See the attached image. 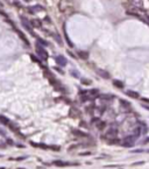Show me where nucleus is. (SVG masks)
Wrapping results in <instances>:
<instances>
[{
  "label": "nucleus",
  "mask_w": 149,
  "mask_h": 169,
  "mask_svg": "<svg viewBox=\"0 0 149 169\" xmlns=\"http://www.w3.org/2000/svg\"><path fill=\"white\" fill-rule=\"evenodd\" d=\"M30 146L35 147V148H40V149H52L55 152H59V147L57 146H49V145H45V143H41V142H35V141H30Z\"/></svg>",
  "instance_id": "1"
},
{
  "label": "nucleus",
  "mask_w": 149,
  "mask_h": 169,
  "mask_svg": "<svg viewBox=\"0 0 149 169\" xmlns=\"http://www.w3.org/2000/svg\"><path fill=\"white\" fill-rule=\"evenodd\" d=\"M35 50H36V52H37V55H39L40 57L42 59H44V61H47L48 59V57H49V55H48V51L44 49V47H42L40 43H36V46H35Z\"/></svg>",
  "instance_id": "2"
},
{
  "label": "nucleus",
  "mask_w": 149,
  "mask_h": 169,
  "mask_svg": "<svg viewBox=\"0 0 149 169\" xmlns=\"http://www.w3.org/2000/svg\"><path fill=\"white\" fill-rule=\"evenodd\" d=\"M54 166H57V167H70V166H78V162H69V161H62V160H55L52 161Z\"/></svg>",
  "instance_id": "3"
},
{
  "label": "nucleus",
  "mask_w": 149,
  "mask_h": 169,
  "mask_svg": "<svg viewBox=\"0 0 149 169\" xmlns=\"http://www.w3.org/2000/svg\"><path fill=\"white\" fill-rule=\"evenodd\" d=\"M136 141V138L134 135H129V137H126L122 141V146H126V147H132L134 142Z\"/></svg>",
  "instance_id": "4"
},
{
  "label": "nucleus",
  "mask_w": 149,
  "mask_h": 169,
  "mask_svg": "<svg viewBox=\"0 0 149 169\" xmlns=\"http://www.w3.org/2000/svg\"><path fill=\"white\" fill-rule=\"evenodd\" d=\"M132 7H135L137 9H141L143 7V0H128Z\"/></svg>",
  "instance_id": "5"
},
{
  "label": "nucleus",
  "mask_w": 149,
  "mask_h": 169,
  "mask_svg": "<svg viewBox=\"0 0 149 169\" xmlns=\"http://www.w3.org/2000/svg\"><path fill=\"white\" fill-rule=\"evenodd\" d=\"M21 23H22V26L25 27L28 32L32 33V34H34V32H33V28H32V26H30V22H29L28 20H26L25 18H21Z\"/></svg>",
  "instance_id": "6"
},
{
  "label": "nucleus",
  "mask_w": 149,
  "mask_h": 169,
  "mask_svg": "<svg viewBox=\"0 0 149 169\" xmlns=\"http://www.w3.org/2000/svg\"><path fill=\"white\" fill-rule=\"evenodd\" d=\"M55 61H56V63L58 65H62V66H65L66 63H68V61L65 59L64 56H62V55H58V56H56L55 57Z\"/></svg>",
  "instance_id": "7"
},
{
  "label": "nucleus",
  "mask_w": 149,
  "mask_h": 169,
  "mask_svg": "<svg viewBox=\"0 0 149 169\" xmlns=\"http://www.w3.org/2000/svg\"><path fill=\"white\" fill-rule=\"evenodd\" d=\"M118 135V128H110L106 133V137L103 138H114Z\"/></svg>",
  "instance_id": "8"
},
{
  "label": "nucleus",
  "mask_w": 149,
  "mask_h": 169,
  "mask_svg": "<svg viewBox=\"0 0 149 169\" xmlns=\"http://www.w3.org/2000/svg\"><path fill=\"white\" fill-rule=\"evenodd\" d=\"M97 73L99 75V76H100V77L105 78V79H108V78L111 77L110 73L106 71V70H104V69H97Z\"/></svg>",
  "instance_id": "9"
},
{
  "label": "nucleus",
  "mask_w": 149,
  "mask_h": 169,
  "mask_svg": "<svg viewBox=\"0 0 149 169\" xmlns=\"http://www.w3.org/2000/svg\"><path fill=\"white\" fill-rule=\"evenodd\" d=\"M72 134H75V135H77L79 138H87L89 137V134L87 133H85V132H82V131L79 130H72Z\"/></svg>",
  "instance_id": "10"
},
{
  "label": "nucleus",
  "mask_w": 149,
  "mask_h": 169,
  "mask_svg": "<svg viewBox=\"0 0 149 169\" xmlns=\"http://www.w3.org/2000/svg\"><path fill=\"white\" fill-rule=\"evenodd\" d=\"M127 14H129V15H135V16H139L140 13H139V9L135 8V7H130L127 9Z\"/></svg>",
  "instance_id": "11"
},
{
  "label": "nucleus",
  "mask_w": 149,
  "mask_h": 169,
  "mask_svg": "<svg viewBox=\"0 0 149 169\" xmlns=\"http://www.w3.org/2000/svg\"><path fill=\"white\" fill-rule=\"evenodd\" d=\"M27 9L29 11V13H37L39 11H43L44 8L41 6H34V7H28Z\"/></svg>",
  "instance_id": "12"
},
{
  "label": "nucleus",
  "mask_w": 149,
  "mask_h": 169,
  "mask_svg": "<svg viewBox=\"0 0 149 169\" xmlns=\"http://www.w3.org/2000/svg\"><path fill=\"white\" fill-rule=\"evenodd\" d=\"M29 22H30V26H32V27H36V28H40V27L42 26V22H41L40 20H37V19H33V20H30Z\"/></svg>",
  "instance_id": "13"
},
{
  "label": "nucleus",
  "mask_w": 149,
  "mask_h": 169,
  "mask_svg": "<svg viewBox=\"0 0 149 169\" xmlns=\"http://www.w3.org/2000/svg\"><path fill=\"white\" fill-rule=\"evenodd\" d=\"M0 123L2 124L4 126H9V124H11V121H9V119L8 118H6V117H4V116H1L0 114Z\"/></svg>",
  "instance_id": "14"
},
{
  "label": "nucleus",
  "mask_w": 149,
  "mask_h": 169,
  "mask_svg": "<svg viewBox=\"0 0 149 169\" xmlns=\"http://www.w3.org/2000/svg\"><path fill=\"white\" fill-rule=\"evenodd\" d=\"M126 95H127V96H129V97H132V98H134V99H137V98H140V95H139L137 92L132 91V90H128V91L126 92Z\"/></svg>",
  "instance_id": "15"
},
{
  "label": "nucleus",
  "mask_w": 149,
  "mask_h": 169,
  "mask_svg": "<svg viewBox=\"0 0 149 169\" xmlns=\"http://www.w3.org/2000/svg\"><path fill=\"white\" fill-rule=\"evenodd\" d=\"M139 125H141V126H142V128H141V133H142V134H147V133H148V126H147V124L143 123V121H139Z\"/></svg>",
  "instance_id": "16"
},
{
  "label": "nucleus",
  "mask_w": 149,
  "mask_h": 169,
  "mask_svg": "<svg viewBox=\"0 0 149 169\" xmlns=\"http://www.w3.org/2000/svg\"><path fill=\"white\" fill-rule=\"evenodd\" d=\"M96 126H97V128L99 131H103V130H105V127H106V123L103 121V120H99V121L96 124Z\"/></svg>",
  "instance_id": "17"
},
{
  "label": "nucleus",
  "mask_w": 149,
  "mask_h": 169,
  "mask_svg": "<svg viewBox=\"0 0 149 169\" xmlns=\"http://www.w3.org/2000/svg\"><path fill=\"white\" fill-rule=\"evenodd\" d=\"M16 32H18V34H19L20 39H21V40H22V41H23V42H25V43H26V46H29V41L27 40L26 35H25V34H22V33L20 32V30H18V29H16Z\"/></svg>",
  "instance_id": "18"
},
{
  "label": "nucleus",
  "mask_w": 149,
  "mask_h": 169,
  "mask_svg": "<svg viewBox=\"0 0 149 169\" xmlns=\"http://www.w3.org/2000/svg\"><path fill=\"white\" fill-rule=\"evenodd\" d=\"M78 56H79L82 59H89V52L80 50V51H78Z\"/></svg>",
  "instance_id": "19"
},
{
  "label": "nucleus",
  "mask_w": 149,
  "mask_h": 169,
  "mask_svg": "<svg viewBox=\"0 0 149 169\" xmlns=\"http://www.w3.org/2000/svg\"><path fill=\"white\" fill-rule=\"evenodd\" d=\"M113 85L114 86H117V88H119V89H123L125 88V85H123V83L122 82H120V81H113Z\"/></svg>",
  "instance_id": "20"
},
{
  "label": "nucleus",
  "mask_w": 149,
  "mask_h": 169,
  "mask_svg": "<svg viewBox=\"0 0 149 169\" xmlns=\"http://www.w3.org/2000/svg\"><path fill=\"white\" fill-rule=\"evenodd\" d=\"M89 93V96H93V97H99V91H98L97 89H92L90 91L87 92Z\"/></svg>",
  "instance_id": "21"
},
{
  "label": "nucleus",
  "mask_w": 149,
  "mask_h": 169,
  "mask_svg": "<svg viewBox=\"0 0 149 169\" xmlns=\"http://www.w3.org/2000/svg\"><path fill=\"white\" fill-rule=\"evenodd\" d=\"M27 156H20V157H11L9 159V161H23V160H26Z\"/></svg>",
  "instance_id": "22"
},
{
  "label": "nucleus",
  "mask_w": 149,
  "mask_h": 169,
  "mask_svg": "<svg viewBox=\"0 0 149 169\" xmlns=\"http://www.w3.org/2000/svg\"><path fill=\"white\" fill-rule=\"evenodd\" d=\"M100 98H103V99H106V100H111L112 98H113V96L112 95H101V96H99Z\"/></svg>",
  "instance_id": "23"
},
{
  "label": "nucleus",
  "mask_w": 149,
  "mask_h": 169,
  "mask_svg": "<svg viewBox=\"0 0 149 169\" xmlns=\"http://www.w3.org/2000/svg\"><path fill=\"white\" fill-rule=\"evenodd\" d=\"M39 41H37V43H40V44H43L44 47L48 46V42L47 41H44V40H42V39H37Z\"/></svg>",
  "instance_id": "24"
},
{
  "label": "nucleus",
  "mask_w": 149,
  "mask_h": 169,
  "mask_svg": "<svg viewBox=\"0 0 149 169\" xmlns=\"http://www.w3.org/2000/svg\"><path fill=\"white\" fill-rule=\"evenodd\" d=\"M82 83H83V84H85V85H90L92 82H91L90 79H85V78H82Z\"/></svg>",
  "instance_id": "25"
},
{
  "label": "nucleus",
  "mask_w": 149,
  "mask_h": 169,
  "mask_svg": "<svg viewBox=\"0 0 149 169\" xmlns=\"http://www.w3.org/2000/svg\"><path fill=\"white\" fill-rule=\"evenodd\" d=\"M30 59H32V61H34V62H36V63H39V64H41V62H40V59H37V57H35L34 55H30Z\"/></svg>",
  "instance_id": "26"
},
{
  "label": "nucleus",
  "mask_w": 149,
  "mask_h": 169,
  "mask_svg": "<svg viewBox=\"0 0 149 169\" xmlns=\"http://www.w3.org/2000/svg\"><path fill=\"white\" fill-rule=\"evenodd\" d=\"M79 155L84 156V155H91V152H84V153H80Z\"/></svg>",
  "instance_id": "27"
},
{
  "label": "nucleus",
  "mask_w": 149,
  "mask_h": 169,
  "mask_svg": "<svg viewBox=\"0 0 149 169\" xmlns=\"http://www.w3.org/2000/svg\"><path fill=\"white\" fill-rule=\"evenodd\" d=\"M99 120H100L99 118H93V119H92V123H93V124H97Z\"/></svg>",
  "instance_id": "28"
},
{
  "label": "nucleus",
  "mask_w": 149,
  "mask_h": 169,
  "mask_svg": "<svg viewBox=\"0 0 149 169\" xmlns=\"http://www.w3.org/2000/svg\"><path fill=\"white\" fill-rule=\"evenodd\" d=\"M6 141H7V143H8V145H14V142H13V141H12V140H11V139H9V138L7 139Z\"/></svg>",
  "instance_id": "29"
},
{
  "label": "nucleus",
  "mask_w": 149,
  "mask_h": 169,
  "mask_svg": "<svg viewBox=\"0 0 149 169\" xmlns=\"http://www.w3.org/2000/svg\"><path fill=\"white\" fill-rule=\"evenodd\" d=\"M142 100H143V102H146V103H148V104H149V99H147V98H143Z\"/></svg>",
  "instance_id": "30"
},
{
  "label": "nucleus",
  "mask_w": 149,
  "mask_h": 169,
  "mask_svg": "<svg viewBox=\"0 0 149 169\" xmlns=\"http://www.w3.org/2000/svg\"><path fill=\"white\" fill-rule=\"evenodd\" d=\"M25 1H27V2H29V1H32V0H25Z\"/></svg>",
  "instance_id": "31"
},
{
  "label": "nucleus",
  "mask_w": 149,
  "mask_h": 169,
  "mask_svg": "<svg viewBox=\"0 0 149 169\" xmlns=\"http://www.w3.org/2000/svg\"><path fill=\"white\" fill-rule=\"evenodd\" d=\"M0 169H5V167H0Z\"/></svg>",
  "instance_id": "32"
},
{
  "label": "nucleus",
  "mask_w": 149,
  "mask_h": 169,
  "mask_svg": "<svg viewBox=\"0 0 149 169\" xmlns=\"http://www.w3.org/2000/svg\"><path fill=\"white\" fill-rule=\"evenodd\" d=\"M147 18H148V20H149V15H148V16H147Z\"/></svg>",
  "instance_id": "33"
},
{
  "label": "nucleus",
  "mask_w": 149,
  "mask_h": 169,
  "mask_svg": "<svg viewBox=\"0 0 149 169\" xmlns=\"http://www.w3.org/2000/svg\"><path fill=\"white\" fill-rule=\"evenodd\" d=\"M19 169H22V168H19Z\"/></svg>",
  "instance_id": "34"
},
{
  "label": "nucleus",
  "mask_w": 149,
  "mask_h": 169,
  "mask_svg": "<svg viewBox=\"0 0 149 169\" xmlns=\"http://www.w3.org/2000/svg\"><path fill=\"white\" fill-rule=\"evenodd\" d=\"M0 157H1V155H0Z\"/></svg>",
  "instance_id": "35"
}]
</instances>
